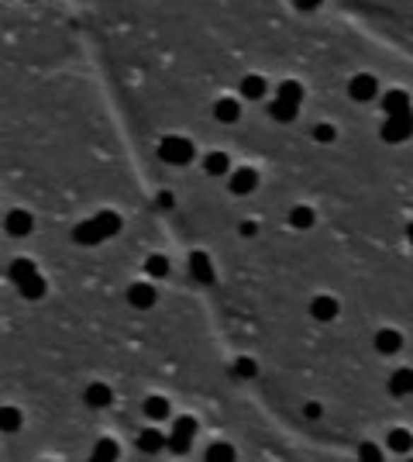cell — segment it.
<instances>
[{
	"mask_svg": "<svg viewBox=\"0 0 413 462\" xmlns=\"http://www.w3.org/2000/svg\"><path fill=\"white\" fill-rule=\"evenodd\" d=\"M158 159L169 162V166H186L193 159V142L190 138H180V135H165L158 142Z\"/></svg>",
	"mask_w": 413,
	"mask_h": 462,
	"instance_id": "6da1fadb",
	"label": "cell"
},
{
	"mask_svg": "<svg viewBox=\"0 0 413 462\" xmlns=\"http://www.w3.org/2000/svg\"><path fill=\"white\" fill-rule=\"evenodd\" d=\"M379 135H383V142H389V145H400V142H407L413 135V111H403V114H389L386 121H383V128H379Z\"/></svg>",
	"mask_w": 413,
	"mask_h": 462,
	"instance_id": "7a4b0ae2",
	"label": "cell"
},
{
	"mask_svg": "<svg viewBox=\"0 0 413 462\" xmlns=\"http://www.w3.org/2000/svg\"><path fill=\"white\" fill-rule=\"evenodd\" d=\"M197 435V417H180L176 421V428H173V435H169V452H176V456H186L190 452V441Z\"/></svg>",
	"mask_w": 413,
	"mask_h": 462,
	"instance_id": "3957f363",
	"label": "cell"
},
{
	"mask_svg": "<svg viewBox=\"0 0 413 462\" xmlns=\"http://www.w3.org/2000/svg\"><path fill=\"white\" fill-rule=\"evenodd\" d=\"M376 94H379V83H376V77H372V73H359V77L348 79V97H351V101L368 103Z\"/></svg>",
	"mask_w": 413,
	"mask_h": 462,
	"instance_id": "277c9868",
	"label": "cell"
},
{
	"mask_svg": "<svg viewBox=\"0 0 413 462\" xmlns=\"http://www.w3.org/2000/svg\"><path fill=\"white\" fill-rule=\"evenodd\" d=\"M128 300H131V308L145 310V308H152L155 300H158V293H155L152 283H131V286H128Z\"/></svg>",
	"mask_w": 413,
	"mask_h": 462,
	"instance_id": "5b68a950",
	"label": "cell"
},
{
	"mask_svg": "<svg viewBox=\"0 0 413 462\" xmlns=\"http://www.w3.org/2000/svg\"><path fill=\"white\" fill-rule=\"evenodd\" d=\"M103 238H107V235H103L97 218H90V221L76 225V231H73V242H76V245H97V242H103Z\"/></svg>",
	"mask_w": 413,
	"mask_h": 462,
	"instance_id": "8992f818",
	"label": "cell"
},
{
	"mask_svg": "<svg viewBox=\"0 0 413 462\" xmlns=\"http://www.w3.org/2000/svg\"><path fill=\"white\" fill-rule=\"evenodd\" d=\"M7 231H11V238H28L35 231V218L28 210H11L7 214Z\"/></svg>",
	"mask_w": 413,
	"mask_h": 462,
	"instance_id": "52a82bcc",
	"label": "cell"
},
{
	"mask_svg": "<svg viewBox=\"0 0 413 462\" xmlns=\"http://www.w3.org/2000/svg\"><path fill=\"white\" fill-rule=\"evenodd\" d=\"M214 118H217L221 125H234V121L241 118V103L234 101V97H221V101L214 103Z\"/></svg>",
	"mask_w": 413,
	"mask_h": 462,
	"instance_id": "ba28073f",
	"label": "cell"
},
{
	"mask_svg": "<svg viewBox=\"0 0 413 462\" xmlns=\"http://www.w3.org/2000/svg\"><path fill=\"white\" fill-rule=\"evenodd\" d=\"M376 349H379L383 356H396V352L403 349V334L392 332V328H383V332H376Z\"/></svg>",
	"mask_w": 413,
	"mask_h": 462,
	"instance_id": "9c48e42d",
	"label": "cell"
},
{
	"mask_svg": "<svg viewBox=\"0 0 413 462\" xmlns=\"http://www.w3.org/2000/svg\"><path fill=\"white\" fill-rule=\"evenodd\" d=\"M138 449H141V452H149V456H155V452L169 449V438L162 435V432H155V428H145V432L138 435Z\"/></svg>",
	"mask_w": 413,
	"mask_h": 462,
	"instance_id": "30bf717a",
	"label": "cell"
},
{
	"mask_svg": "<svg viewBox=\"0 0 413 462\" xmlns=\"http://www.w3.org/2000/svg\"><path fill=\"white\" fill-rule=\"evenodd\" d=\"M389 393L392 397H410L413 393V369H396L389 376Z\"/></svg>",
	"mask_w": 413,
	"mask_h": 462,
	"instance_id": "8fae6325",
	"label": "cell"
},
{
	"mask_svg": "<svg viewBox=\"0 0 413 462\" xmlns=\"http://www.w3.org/2000/svg\"><path fill=\"white\" fill-rule=\"evenodd\" d=\"M204 173L206 176H228V173H231V159H228V152H206Z\"/></svg>",
	"mask_w": 413,
	"mask_h": 462,
	"instance_id": "7c38bea8",
	"label": "cell"
},
{
	"mask_svg": "<svg viewBox=\"0 0 413 462\" xmlns=\"http://www.w3.org/2000/svg\"><path fill=\"white\" fill-rule=\"evenodd\" d=\"M255 186H258L255 169H234V176H231V193L245 197V193H252Z\"/></svg>",
	"mask_w": 413,
	"mask_h": 462,
	"instance_id": "4fadbf2b",
	"label": "cell"
},
{
	"mask_svg": "<svg viewBox=\"0 0 413 462\" xmlns=\"http://www.w3.org/2000/svg\"><path fill=\"white\" fill-rule=\"evenodd\" d=\"M317 225V214H313V207L307 204H296L293 210H289V228H296V231H307Z\"/></svg>",
	"mask_w": 413,
	"mask_h": 462,
	"instance_id": "5bb4252c",
	"label": "cell"
},
{
	"mask_svg": "<svg viewBox=\"0 0 413 462\" xmlns=\"http://www.w3.org/2000/svg\"><path fill=\"white\" fill-rule=\"evenodd\" d=\"M383 111L389 114H403V111H410V94L407 90H389L386 97H383Z\"/></svg>",
	"mask_w": 413,
	"mask_h": 462,
	"instance_id": "9a60e30c",
	"label": "cell"
},
{
	"mask_svg": "<svg viewBox=\"0 0 413 462\" xmlns=\"http://www.w3.org/2000/svg\"><path fill=\"white\" fill-rule=\"evenodd\" d=\"M190 273H193V280L214 283V266H210V259H206L204 252H193V256H190Z\"/></svg>",
	"mask_w": 413,
	"mask_h": 462,
	"instance_id": "2e32d148",
	"label": "cell"
},
{
	"mask_svg": "<svg viewBox=\"0 0 413 462\" xmlns=\"http://www.w3.org/2000/svg\"><path fill=\"white\" fill-rule=\"evenodd\" d=\"M310 314H313L317 321H335V317H337V300H335V297H313Z\"/></svg>",
	"mask_w": 413,
	"mask_h": 462,
	"instance_id": "e0dca14e",
	"label": "cell"
},
{
	"mask_svg": "<svg viewBox=\"0 0 413 462\" xmlns=\"http://www.w3.org/2000/svg\"><path fill=\"white\" fill-rule=\"evenodd\" d=\"M18 290H21L25 300H42V297H45V280H42V273H35V276L21 280L18 283Z\"/></svg>",
	"mask_w": 413,
	"mask_h": 462,
	"instance_id": "ac0fdd59",
	"label": "cell"
},
{
	"mask_svg": "<svg viewBox=\"0 0 413 462\" xmlns=\"http://www.w3.org/2000/svg\"><path fill=\"white\" fill-rule=\"evenodd\" d=\"M114 400V393H110V386L107 383H90L86 386V404L90 407H107Z\"/></svg>",
	"mask_w": 413,
	"mask_h": 462,
	"instance_id": "d6986e66",
	"label": "cell"
},
{
	"mask_svg": "<svg viewBox=\"0 0 413 462\" xmlns=\"http://www.w3.org/2000/svg\"><path fill=\"white\" fill-rule=\"evenodd\" d=\"M389 452H400V456L413 452V435L407 428H392L389 432Z\"/></svg>",
	"mask_w": 413,
	"mask_h": 462,
	"instance_id": "ffe728a7",
	"label": "cell"
},
{
	"mask_svg": "<svg viewBox=\"0 0 413 462\" xmlns=\"http://www.w3.org/2000/svg\"><path fill=\"white\" fill-rule=\"evenodd\" d=\"M265 90H269V86H265V77H255V73H252V77L241 79V97H248V101H262Z\"/></svg>",
	"mask_w": 413,
	"mask_h": 462,
	"instance_id": "44dd1931",
	"label": "cell"
},
{
	"mask_svg": "<svg viewBox=\"0 0 413 462\" xmlns=\"http://www.w3.org/2000/svg\"><path fill=\"white\" fill-rule=\"evenodd\" d=\"M204 462H234V449L228 441H214L204 452Z\"/></svg>",
	"mask_w": 413,
	"mask_h": 462,
	"instance_id": "7402d4cb",
	"label": "cell"
},
{
	"mask_svg": "<svg viewBox=\"0 0 413 462\" xmlns=\"http://www.w3.org/2000/svg\"><path fill=\"white\" fill-rule=\"evenodd\" d=\"M276 101H286V103H296V107H300V101H303V86H300L296 79H286L283 86H279V94H276Z\"/></svg>",
	"mask_w": 413,
	"mask_h": 462,
	"instance_id": "603a6c76",
	"label": "cell"
},
{
	"mask_svg": "<svg viewBox=\"0 0 413 462\" xmlns=\"http://www.w3.org/2000/svg\"><path fill=\"white\" fill-rule=\"evenodd\" d=\"M269 111H272V118H276V121L289 125V121H296V111H300V107H296V103H286V101H272V107H269Z\"/></svg>",
	"mask_w": 413,
	"mask_h": 462,
	"instance_id": "cb8c5ba5",
	"label": "cell"
},
{
	"mask_svg": "<svg viewBox=\"0 0 413 462\" xmlns=\"http://www.w3.org/2000/svg\"><path fill=\"white\" fill-rule=\"evenodd\" d=\"M38 269H35V262L31 259H14V266H11V280H14V286L21 280H28V276H35Z\"/></svg>",
	"mask_w": 413,
	"mask_h": 462,
	"instance_id": "d4e9b609",
	"label": "cell"
},
{
	"mask_svg": "<svg viewBox=\"0 0 413 462\" xmlns=\"http://www.w3.org/2000/svg\"><path fill=\"white\" fill-rule=\"evenodd\" d=\"M145 414H149L152 421L169 417V400H165V397H149V400H145Z\"/></svg>",
	"mask_w": 413,
	"mask_h": 462,
	"instance_id": "484cf974",
	"label": "cell"
},
{
	"mask_svg": "<svg viewBox=\"0 0 413 462\" xmlns=\"http://www.w3.org/2000/svg\"><path fill=\"white\" fill-rule=\"evenodd\" d=\"M21 428V411L18 407H0V432H18Z\"/></svg>",
	"mask_w": 413,
	"mask_h": 462,
	"instance_id": "4316f807",
	"label": "cell"
},
{
	"mask_svg": "<svg viewBox=\"0 0 413 462\" xmlns=\"http://www.w3.org/2000/svg\"><path fill=\"white\" fill-rule=\"evenodd\" d=\"M145 269H149V276L162 280V276H169V259L165 256H149L145 259Z\"/></svg>",
	"mask_w": 413,
	"mask_h": 462,
	"instance_id": "83f0119b",
	"label": "cell"
},
{
	"mask_svg": "<svg viewBox=\"0 0 413 462\" xmlns=\"http://www.w3.org/2000/svg\"><path fill=\"white\" fill-rule=\"evenodd\" d=\"M97 221H100V228H103V235H107V238L121 231V218H117L114 210H100V214H97Z\"/></svg>",
	"mask_w": 413,
	"mask_h": 462,
	"instance_id": "f1b7e54d",
	"label": "cell"
},
{
	"mask_svg": "<svg viewBox=\"0 0 413 462\" xmlns=\"http://www.w3.org/2000/svg\"><path fill=\"white\" fill-rule=\"evenodd\" d=\"M234 376H241V380H252L255 376V359H248V356H241V359L234 362V369H231Z\"/></svg>",
	"mask_w": 413,
	"mask_h": 462,
	"instance_id": "f546056e",
	"label": "cell"
},
{
	"mask_svg": "<svg viewBox=\"0 0 413 462\" xmlns=\"http://www.w3.org/2000/svg\"><path fill=\"white\" fill-rule=\"evenodd\" d=\"M93 452H97V456H103V459H114V462H117V452H121V449H117V441H114V438H100Z\"/></svg>",
	"mask_w": 413,
	"mask_h": 462,
	"instance_id": "4dcf8cb0",
	"label": "cell"
},
{
	"mask_svg": "<svg viewBox=\"0 0 413 462\" xmlns=\"http://www.w3.org/2000/svg\"><path fill=\"white\" fill-rule=\"evenodd\" d=\"M359 462H386V459H383V452H379L372 441H365L359 449Z\"/></svg>",
	"mask_w": 413,
	"mask_h": 462,
	"instance_id": "1f68e13d",
	"label": "cell"
},
{
	"mask_svg": "<svg viewBox=\"0 0 413 462\" xmlns=\"http://www.w3.org/2000/svg\"><path fill=\"white\" fill-rule=\"evenodd\" d=\"M313 138H317V142H324V145H327V142H335V138H337L335 125H317V128H313Z\"/></svg>",
	"mask_w": 413,
	"mask_h": 462,
	"instance_id": "d6a6232c",
	"label": "cell"
},
{
	"mask_svg": "<svg viewBox=\"0 0 413 462\" xmlns=\"http://www.w3.org/2000/svg\"><path fill=\"white\" fill-rule=\"evenodd\" d=\"M320 4H324V0H296V7H300V11H317Z\"/></svg>",
	"mask_w": 413,
	"mask_h": 462,
	"instance_id": "836d02e7",
	"label": "cell"
},
{
	"mask_svg": "<svg viewBox=\"0 0 413 462\" xmlns=\"http://www.w3.org/2000/svg\"><path fill=\"white\" fill-rule=\"evenodd\" d=\"M303 414L313 421V417H320V414H324V407H320V404H307V407H303Z\"/></svg>",
	"mask_w": 413,
	"mask_h": 462,
	"instance_id": "e575fe53",
	"label": "cell"
},
{
	"mask_svg": "<svg viewBox=\"0 0 413 462\" xmlns=\"http://www.w3.org/2000/svg\"><path fill=\"white\" fill-rule=\"evenodd\" d=\"M241 235H245V238H252V235H255V221H241Z\"/></svg>",
	"mask_w": 413,
	"mask_h": 462,
	"instance_id": "d590c367",
	"label": "cell"
},
{
	"mask_svg": "<svg viewBox=\"0 0 413 462\" xmlns=\"http://www.w3.org/2000/svg\"><path fill=\"white\" fill-rule=\"evenodd\" d=\"M158 207H173V193H169V190L158 193Z\"/></svg>",
	"mask_w": 413,
	"mask_h": 462,
	"instance_id": "8d00e7d4",
	"label": "cell"
},
{
	"mask_svg": "<svg viewBox=\"0 0 413 462\" xmlns=\"http://www.w3.org/2000/svg\"><path fill=\"white\" fill-rule=\"evenodd\" d=\"M90 462H114V459H103V456H97V452H93V456H90Z\"/></svg>",
	"mask_w": 413,
	"mask_h": 462,
	"instance_id": "74e56055",
	"label": "cell"
},
{
	"mask_svg": "<svg viewBox=\"0 0 413 462\" xmlns=\"http://www.w3.org/2000/svg\"><path fill=\"white\" fill-rule=\"evenodd\" d=\"M407 238H410V245H413V221H410V228H407Z\"/></svg>",
	"mask_w": 413,
	"mask_h": 462,
	"instance_id": "f35d334b",
	"label": "cell"
},
{
	"mask_svg": "<svg viewBox=\"0 0 413 462\" xmlns=\"http://www.w3.org/2000/svg\"><path fill=\"white\" fill-rule=\"evenodd\" d=\"M410 462H413V459H410Z\"/></svg>",
	"mask_w": 413,
	"mask_h": 462,
	"instance_id": "ab89813d",
	"label": "cell"
}]
</instances>
